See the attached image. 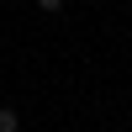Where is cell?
Returning a JSON list of instances; mask_svg holds the SVG:
<instances>
[{
	"mask_svg": "<svg viewBox=\"0 0 132 132\" xmlns=\"http://www.w3.org/2000/svg\"><path fill=\"white\" fill-rule=\"evenodd\" d=\"M0 132H21V116L11 111V106H0Z\"/></svg>",
	"mask_w": 132,
	"mask_h": 132,
	"instance_id": "obj_1",
	"label": "cell"
},
{
	"mask_svg": "<svg viewBox=\"0 0 132 132\" xmlns=\"http://www.w3.org/2000/svg\"><path fill=\"white\" fill-rule=\"evenodd\" d=\"M37 11H63V0H37Z\"/></svg>",
	"mask_w": 132,
	"mask_h": 132,
	"instance_id": "obj_2",
	"label": "cell"
}]
</instances>
